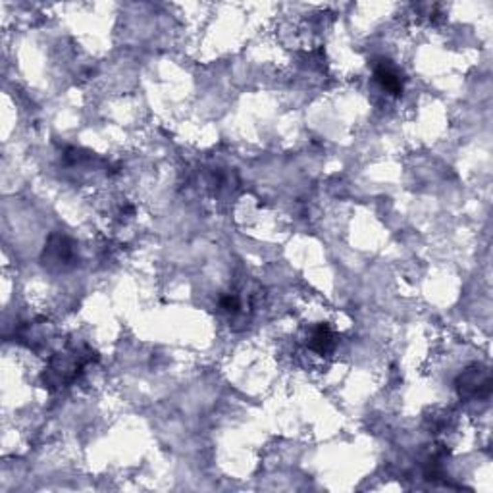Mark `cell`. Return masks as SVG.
Returning <instances> with one entry per match:
<instances>
[{
	"label": "cell",
	"mask_w": 493,
	"mask_h": 493,
	"mask_svg": "<svg viewBox=\"0 0 493 493\" xmlns=\"http://www.w3.org/2000/svg\"><path fill=\"white\" fill-rule=\"evenodd\" d=\"M457 389L461 397H487L492 391V377L487 370L478 366L464 370L457 380Z\"/></svg>",
	"instance_id": "obj_1"
},
{
	"label": "cell",
	"mask_w": 493,
	"mask_h": 493,
	"mask_svg": "<svg viewBox=\"0 0 493 493\" xmlns=\"http://www.w3.org/2000/svg\"><path fill=\"white\" fill-rule=\"evenodd\" d=\"M374 79L380 83V87L387 91L389 95L399 97L403 93V79L399 76V72L387 60H382V62H377L376 66H374Z\"/></svg>",
	"instance_id": "obj_2"
},
{
	"label": "cell",
	"mask_w": 493,
	"mask_h": 493,
	"mask_svg": "<svg viewBox=\"0 0 493 493\" xmlns=\"http://www.w3.org/2000/svg\"><path fill=\"white\" fill-rule=\"evenodd\" d=\"M310 349L316 351L318 355H326L333 349V331L329 329L328 324H318L310 331Z\"/></svg>",
	"instance_id": "obj_3"
},
{
	"label": "cell",
	"mask_w": 493,
	"mask_h": 493,
	"mask_svg": "<svg viewBox=\"0 0 493 493\" xmlns=\"http://www.w3.org/2000/svg\"><path fill=\"white\" fill-rule=\"evenodd\" d=\"M45 254H49L52 256L56 262H62V264H66V262L72 261V254H74V247H72V243H69L68 237H62V235H54V237H50V243L49 247L45 249Z\"/></svg>",
	"instance_id": "obj_4"
},
{
	"label": "cell",
	"mask_w": 493,
	"mask_h": 493,
	"mask_svg": "<svg viewBox=\"0 0 493 493\" xmlns=\"http://www.w3.org/2000/svg\"><path fill=\"white\" fill-rule=\"evenodd\" d=\"M220 307H222L226 312H230V314H235L237 310H239V307H241V303H239V299L235 297V295H226L222 300H220Z\"/></svg>",
	"instance_id": "obj_5"
}]
</instances>
